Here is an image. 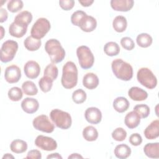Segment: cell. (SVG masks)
<instances>
[{"label": "cell", "instance_id": "6da1fadb", "mask_svg": "<svg viewBox=\"0 0 159 159\" xmlns=\"http://www.w3.org/2000/svg\"><path fill=\"white\" fill-rule=\"evenodd\" d=\"M78 68L73 61H67L62 69L61 83L65 89H72L78 83Z\"/></svg>", "mask_w": 159, "mask_h": 159}, {"label": "cell", "instance_id": "7a4b0ae2", "mask_svg": "<svg viewBox=\"0 0 159 159\" xmlns=\"http://www.w3.org/2000/svg\"><path fill=\"white\" fill-rule=\"evenodd\" d=\"M111 68L115 76L120 80L127 81L133 77L132 66L120 58L115 59L112 61Z\"/></svg>", "mask_w": 159, "mask_h": 159}, {"label": "cell", "instance_id": "3957f363", "mask_svg": "<svg viewBox=\"0 0 159 159\" xmlns=\"http://www.w3.org/2000/svg\"><path fill=\"white\" fill-rule=\"evenodd\" d=\"M45 50L52 63L61 62L65 57V49L61 46V43L55 39H51L46 42Z\"/></svg>", "mask_w": 159, "mask_h": 159}, {"label": "cell", "instance_id": "277c9868", "mask_svg": "<svg viewBox=\"0 0 159 159\" xmlns=\"http://www.w3.org/2000/svg\"><path fill=\"white\" fill-rule=\"evenodd\" d=\"M50 119L53 123L61 129L66 130L69 129L72 124V119L70 114L61 109H53L50 113Z\"/></svg>", "mask_w": 159, "mask_h": 159}, {"label": "cell", "instance_id": "5b68a950", "mask_svg": "<svg viewBox=\"0 0 159 159\" xmlns=\"http://www.w3.org/2000/svg\"><path fill=\"white\" fill-rule=\"evenodd\" d=\"M76 55L81 68L87 70L91 68L94 62V57L90 48L86 45H81L76 49Z\"/></svg>", "mask_w": 159, "mask_h": 159}, {"label": "cell", "instance_id": "8992f818", "mask_svg": "<svg viewBox=\"0 0 159 159\" xmlns=\"http://www.w3.org/2000/svg\"><path fill=\"white\" fill-rule=\"evenodd\" d=\"M137 81L145 88L152 89L157 86V79L153 72L148 68H140L137 73Z\"/></svg>", "mask_w": 159, "mask_h": 159}, {"label": "cell", "instance_id": "52a82bcc", "mask_svg": "<svg viewBox=\"0 0 159 159\" xmlns=\"http://www.w3.org/2000/svg\"><path fill=\"white\" fill-rule=\"evenodd\" d=\"M50 28V22L45 17L39 18L31 28V36L35 39L40 40L49 32Z\"/></svg>", "mask_w": 159, "mask_h": 159}, {"label": "cell", "instance_id": "ba28073f", "mask_svg": "<svg viewBox=\"0 0 159 159\" xmlns=\"http://www.w3.org/2000/svg\"><path fill=\"white\" fill-rule=\"evenodd\" d=\"M18 50V43L16 41L7 40L5 41L1 48V61L7 63L12 61Z\"/></svg>", "mask_w": 159, "mask_h": 159}, {"label": "cell", "instance_id": "9c48e42d", "mask_svg": "<svg viewBox=\"0 0 159 159\" xmlns=\"http://www.w3.org/2000/svg\"><path fill=\"white\" fill-rule=\"evenodd\" d=\"M32 125L35 129L45 133H52L55 129L53 124L50 120L48 117L44 114L38 116L34 118Z\"/></svg>", "mask_w": 159, "mask_h": 159}, {"label": "cell", "instance_id": "30bf717a", "mask_svg": "<svg viewBox=\"0 0 159 159\" xmlns=\"http://www.w3.org/2000/svg\"><path fill=\"white\" fill-rule=\"evenodd\" d=\"M34 143L37 147L45 151H53L57 148V143L55 139L42 135H38Z\"/></svg>", "mask_w": 159, "mask_h": 159}, {"label": "cell", "instance_id": "8fae6325", "mask_svg": "<svg viewBox=\"0 0 159 159\" xmlns=\"http://www.w3.org/2000/svg\"><path fill=\"white\" fill-rule=\"evenodd\" d=\"M21 78V71L19 67L16 65H11L7 66L4 71L5 80L10 83H17Z\"/></svg>", "mask_w": 159, "mask_h": 159}, {"label": "cell", "instance_id": "7c38bea8", "mask_svg": "<svg viewBox=\"0 0 159 159\" xmlns=\"http://www.w3.org/2000/svg\"><path fill=\"white\" fill-rule=\"evenodd\" d=\"M24 71L25 76L28 78L35 79L40 75V67L37 61L29 60L24 65Z\"/></svg>", "mask_w": 159, "mask_h": 159}, {"label": "cell", "instance_id": "4fadbf2b", "mask_svg": "<svg viewBox=\"0 0 159 159\" xmlns=\"http://www.w3.org/2000/svg\"><path fill=\"white\" fill-rule=\"evenodd\" d=\"M84 117L87 122L92 124H99L102 119L101 111L97 107H90L86 109Z\"/></svg>", "mask_w": 159, "mask_h": 159}, {"label": "cell", "instance_id": "5bb4252c", "mask_svg": "<svg viewBox=\"0 0 159 159\" xmlns=\"http://www.w3.org/2000/svg\"><path fill=\"white\" fill-rule=\"evenodd\" d=\"M110 4L114 11L127 12L133 7L134 1L133 0H111Z\"/></svg>", "mask_w": 159, "mask_h": 159}, {"label": "cell", "instance_id": "9a60e30c", "mask_svg": "<svg viewBox=\"0 0 159 159\" xmlns=\"http://www.w3.org/2000/svg\"><path fill=\"white\" fill-rule=\"evenodd\" d=\"M27 27L23 24L14 21L9 27V33L12 37L21 38L26 34Z\"/></svg>", "mask_w": 159, "mask_h": 159}, {"label": "cell", "instance_id": "2e32d148", "mask_svg": "<svg viewBox=\"0 0 159 159\" xmlns=\"http://www.w3.org/2000/svg\"><path fill=\"white\" fill-rule=\"evenodd\" d=\"M22 110L27 114H34L37 111L39 107V101L32 98H26L21 102Z\"/></svg>", "mask_w": 159, "mask_h": 159}, {"label": "cell", "instance_id": "e0dca14e", "mask_svg": "<svg viewBox=\"0 0 159 159\" xmlns=\"http://www.w3.org/2000/svg\"><path fill=\"white\" fill-rule=\"evenodd\" d=\"M144 135L148 140L155 139L159 136V120H153L144 130Z\"/></svg>", "mask_w": 159, "mask_h": 159}, {"label": "cell", "instance_id": "ac0fdd59", "mask_svg": "<svg viewBox=\"0 0 159 159\" xmlns=\"http://www.w3.org/2000/svg\"><path fill=\"white\" fill-rule=\"evenodd\" d=\"M83 31L91 32L97 27V21L94 17L87 14L83 17L78 26Z\"/></svg>", "mask_w": 159, "mask_h": 159}, {"label": "cell", "instance_id": "d6986e66", "mask_svg": "<svg viewBox=\"0 0 159 159\" xmlns=\"http://www.w3.org/2000/svg\"><path fill=\"white\" fill-rule=\"evenodd\" d=\"M128 95L131 99L135 101H144L148 98L147 92L144 89L137 86L130 88L128 91Z\"/></svg>", "mask_w": 159, "mask_h": 159}, {"label": "cell", "instance_id": "ffe728a7", "mask_svg": "<svg viewBox=\"0 0 159 159\" xmlns=\"http://www.w3.org/2000/svg\"><path fill=\"white\" fill-rule=\"evenodd\" d=\"M98 76L93 73H88L83 76V85L88 89H94L99 84Z\"/></svg>", "mask_w": 159, "mask_h": 159}, {"label": "cell", "instance_id": "44dd1931", "mask_svg": "<svg viewBox=\"0 0 159 159\" xmlns=\"http://www.w3.org/2000/svg\"><path fill=\"white\" fill-rule=\"evenodd\" d=\"M140 117L134 111L128 112L124 118L125 125L130 129L136 128L140 123Z\"/></svg>", "mask_w": 159, "mask_h": 159}, {"label": "cell", "instance_id": "7402d4cb", "mask_svg": "<svg viewBox=\"0 0 159 159\" xmlns=\"http://www.w3.org/2000/svg\"><path fill=\"white\" fill-rule=\"evenodd\" d=\"M145 155L151 158H159V143H148L143 147Z\"/></svg>", "mask_w": 159, "mask_h": 159}, {"label": "cell", "instance_id": "603a6c76", "mask_svg": "<svg viewBox=\"0 0 159 159\" xmlns=\"http://www.w3.org/2000/svg\"><path fill=\"white\" fill-rule=\"evenodd\" d=\"M112 106L115 111L119 113H122L129 109L130 103L129 101L127 99V98L122 96H120L116 98L114 100Z\"/></svg>", "mask_w": 159, "mask_h": 159}, {"label": "cell", "instance_id": "cb8c5ba5", "mask_svg": "<svg viewBox=\"0 0 159 159\" xmlns=\"http://www.w3.org/2000/svg\"><path fill=\"white\" fill-rule=\"evenodd\" d=\"M115 156L119 159H125L131 154L130 148L126 144L122 143L117 145L114 150Z\"/></svg>", "mask_w": 159, "mask_h": 159}, {"label": "cell", "instance_id": "d4e9b609", "mask_svg": "<svg viewBox=\"0 0 159 159\" xmlns=\"http://www.w3.org/2000/svg\"><path fill=\"white\" fill-rule=\"evenodd\" d=\"M112 27L117 32H124L127 27V21L126 18L122 16H116L112 22Z\"/></svg>", "mask_w": 159, "mask_h": 159}, {"label": "cell", "instance_id": "484cf974", "mask_svg": "<svg viewBox=\"0 0 159 159\" xmlns=\"http://www.w3.org/2000/svg\"><path fill=\"white\" fill-rule=\"evenodd\" d=\"M42 45L41 40L37 39L33 37L28 36L24 41V45L25 48L31 52L36 51L40 48Z\"/></svg>", "mask_w": 159, "mask_h": 159}, {"label": "cell", "instance_id": "4316f807", "mask_svg": "<svg viewBox=\"0 0 159 159\" xmlns=\"http://www.w3.org/2000/svg\"><path fill=\"white\" fill-rule=\"evenodd\" d=\"M10 149L15 153H22L27 150V143L23 140L16 139L11 142Z\"/></svg>", "mask_w": 159, "mask_h": 159}, {"label": "cell", "instance_id": "83f0119b", "mask_svg": "<svg viewBox=\"0 0 159 159\" xmlns=\"http://www.w3.org/2000/svg\"><path fill=\"white\" fill-rule=\"evenodd\" d=\"M82 134L83 138L88 142L96 140L99 135L97 129L92 125H88L86 127L83 129Z\"/></svg>", "mask_w": 159, "mask_h": 159}, {"label": "cell", "instance_id": "f1b7e54d", "mask_svg": "<svg viewBox=\"0 0 159 159\" xmlns=\"http://www.w3.org/2000/svg\"><path fill=\"white\" fill-rule=\"evenodd\" d=\"M137 45L142 48H147L150 47L153 42L152 37L147 33H142L137 35L136 38Z\"/></svg>", "mask_w": 159, "mask_h": 159}, {"label": "cell", "instance_id": "f546056e", "mask_svg": "<svg viewBox=\"0 0 159 159\" xmlns=\"http://www.w3.org/2000/svg\"><path fill=\"white\" fill-rule=\"evenodd\" d=\"M120 47L115 42H109L104 46V53L109 57L117 55L120 52Z\"/></svg>", "mask_w": 159, "mask_h": 159}, {"label": "cell", "instance_id": "4dcf8cb0", "mask_svg": "<svg viewBox=\"0 0 159 159\" xmlns=\"http://www.w3.org/2000/svg\"><path fill=\"white\" fill-rule=\"evenodd\" d=\"M32 13L28 11H23L19 12L14 17V20L16 22L23 24L27 26L32 22Z\"/></svg>", "mask_w": 159, "mask_h": 159}, {"label": "cell", "instance_id": "1f68e13d", "mask_svg": "<svg viewBox=\"0 0 159 159\" xmlns=\"http://www.w3.org/2000/svg\"><path fill=\"white\" fill-rule=\"evenodd\" d=\"M23 93L28 96H34L38 93V89L35 83L31 81H26L22 84Z\"/></svg>", "mask_w": 159, "mask_h": 159}, {"label": "cell", "instance_id": "d6a6232c", "mask_svg": "<svg viewBox=\"0 0 159 159\" xmlns=\"http://www.w3.org/2000/svg\"><path fill=\"white\" fill-rule=\"evenodd\" d=\"M43 75L49 78L54 81L58 77V68L54 63H50L45 67L43 71Z\"/></svg>", "mask_w": 159, "mask_h": 159}, {"label": "cell", "instance_id": "836d02e7", "mask_svg": "<svg viewBox=\"0 0 159 159\" xmlns=\"http://www.w3.org/2000/svg\"><path fill=\"white\" fill-rule=\"evenodd\" d=\"M53 81L48 77L43 76L39 81V86L40 89L43 93L50 91L52 88Z\"/></svg>", "mask_w": 159, "mask_h": 159}, {"label": "cell", "instance_id": "e575fe53", "mask_svg": "<svg viewBox=\"0 0 159 159\" xmlns=\"http://www.w3.org/2000/svg\"><path fill=\"white\" fill-rule=\"evenodd\" d=\"M8 98L12 101H19L22 98L23 93L22 89L19 87L11 88L7 93Z\"/></svg>", "mask_w": 159, "mask_h": 159}, {"label": "cell", "instance_id": "d590c367", "mask_svg": "<svg viewBox=\"0 0 159 159\" xmlns=\"http://www.w3.org/2000/svg\"><path fill=\"white\" fill-rule=\"evenodd\" d=\"M86 93L82 89H78L73 91L72 94L73 101L76 104L83 103L86 101Z\"/></svg>", "mask_w": 159, "mask_h": 159}, {"label": "cell", "instance_id": "8d00e7d4", "mask_svg": "<svg viewBox=\"0 0 159 159\" xmlns=\"http://www.w3.org/2000/svg\"><path fill=\"white\" fill-rule=\"evenodd\" d=\"M135 111L142 119L147 118L150 114V108L145 104H137L134 107V110Z\"/></svg>", "mask_w": 159, "mask_h": 159}, {"label": "cell", "instance_id": "74e56055", "mask_svg": "<svg viewBox=\"0 0 159 159\" xmlns=\"http://www.w3.org/2000/svg\"><path fill=\"white\" fill-rule=\"evenodd\" d=\"M24 7V3L21 0H11L7 4V9L12 13L20 11Z\"/></svg>", "mask_w": 159, "mask_h": 159}, {"label": "cell", "instance_id": "f35d334b", "mask_svg": "<svg viewBox=\"0 0 159 159\" xmlns=\"http://www.w3.org/2000/svg\"><path fill=\"white\" fill-rule=\"evenodd\" d=\"M112 139L117 142H122L127 137V132L122 127H117L112 132Z\"/></svg>", "mask_w": 159, "mask_h": 159}, {"label": "cell", "instance_id": "ab89813d", "mask_svg": "<svg viewBox=\"0 0 159 159\" xmlns=\"http://www.w3.org/2000/svg\"><path fill=\"white\" fill-rule=\"evenodd\" d=\"M86 15V13L81 10L74 12L71 16V22L72 24L78 27L80 22Z\"/></svg>", "mask_w": 159, "mask_h": 159}, {"label": "cell", "instance_id": "60d3db41", "mask_svg": "<svg viewBox=\"0 0 159 159\" xmlns=\"http://www.w3.org/2000/svg\"><path fill=\"white\" fill-rule=\"evenodd\" d=\"M120 45L127 50H132L135 47V43L134 40L129 37H122L120 40Z\"/></svg>", "mask_w": 159, "mask_h": 159}, {"label": "cell", "instance_id": "b9f144b4", "mask_svg": "<svg viewBox=\"0 0 159 159\" xmlns=\"http://www.w3.org/2000/svg\"><path fill=\"white\" fill-rule=\"evenodd\" d=\"M129 141L131 145L134 146H139L142 142V138L139 134L134 133L129 137Z\"/></svg>", "mask_w": 159, "mask_h": 159}, {"label": "cell", "instance_id": "7bdbcfd3", "mask_svg": "<svg viewBox=\"0 0 159 159\" xmlns=\"http://www.w3.org/2000/svg\"><path fill=\"white\" fill-rule=\"evenodd\" d=\"M75 1L73 0H60L59 5L64 11H70L75 6Z\"/></svg>", "mask_w": 159, "mask_h": 159}, {"label": "cell", "instance_id": "ee69618b", "mask_svg": "<svg viewBox=\"0 0 159 159\" xmlns=\"http://www.w3.org/2000/svg\"><path fill=\"white\" fill-rule=\"evenodd\" d=\"M25 158L29 159H40L42 158V153L38 150H31L27 153Z\"/></svg>", "mask_w": 159, "mask_h": 159}, {"label": "cell", "instance_id": "f6af8a7d", "mask_svg": "<svg viewBox=\"0 0 159 159\" xmlns=\"http://www.w3.org/2000/svg\"><path fill=\"white\" fill-rule=\"evenodd\" d=\"M8 17V14L7 11L4 8H1L0 9V22L2 23L5 22Z\"/></svg>", "mask_w": 159, "mask_h": 159}, {"label": "cell", "instance_id": "bcb514c9", "mask_svg": "<svg viewBox=\"0 0 159 159\" xmlns=\"http://www.w3.org/2000/svg\"><path fill=\"white\" fill-rule=\"evenodd\" d=\"M78 2L83 7H89L94 2V1L93 0H79Z\"/></svg>", "mask_w": 159, "mask_h": 159}, {"label": "cell", "instance_id": "7dc6e473", "mask_svg": "<svg viewBox=\"0 0 159 159\" xmlns=\"http://www.w3.org/2000/svg\"><path fill=\"white\" fill-rule=\"evenodd\" d=\"M47 158H57V159H62V157L58 153H53L48 155L47 157Z\"/></svg>", "mask_w": 159, "mask_h": 159}, {"label": "cell", "instance_id": "c3c4849f", "mask_svg": "<svg viewBox=\"0 0 159 159\" xmlns=\"http://www.w3.org/2000/svg\"><path fill=\"white\" fill-rule=\"evenodd\" d=\"M83 156L80 155L79 153H72L70 156H68V158H83Z\"/></svg>", "mask_w": 159, "mask_h": 159}, {"label": "cell", "instance_id": "681fc988", "mask_svg": "<svg viewBox=\"0 0 159 159\" xmlns=\"http://www.w3.org/2000/svg\"><path fill=\"white\" fill-rule=\"evenodd\" d=\"M4 158H14V156L9 154V153H6L3 157H2V159H4Z\"/></svg>", "mask_w": 159, "mask_h": 159}, {"label": "cell", "instance_id": "f907efd6", "mask_svg": "<svg viewBox=\"0 0 159 159\" xmlns=\"http://www.w3.org/2000/svg\"><path fill=\"white\" fill-rule=\"evenodd\" d=\"M4 33H5V30H4V28H3V27L1 26V39H2L3 38Z\"/></svg>", "mask_w": 159, "mask_h": 159}]
</instances>
